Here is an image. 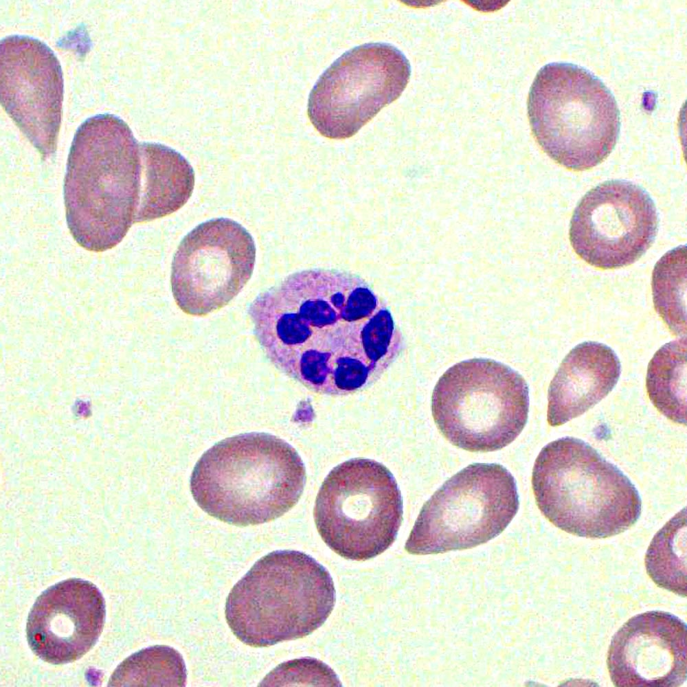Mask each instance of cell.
<instances>
[{
  "instance_id": "obj_7",
  "label": "cell",
  "mask_w": 687,
  "mask_h": 687,
  "mask_svg": "<svg viewBox=\"0 0 687 687\" xmlns=\"http://www.w3.org/2000/svg\"><path fill=\"white\" fill-rule=\"evenodd\" d=\"M528 387L510 367L488 359H472L449 368L431 396L437 427L454 446L491 452L511 443L528 416Z\"/></svg>"
},
{
  "instance_id": "obj_4",
  "label": "cell",
  "mask_w": 687,
  "mask_h": 687,
  "mask_svg": "<svg viewBox=\"0 0 687 687\" xmlns=\"http://www.w3.org/2000/svg\"><path fill=\"white\" fill-rule=\"evenodd\" d=\"M532 486L545 518L578 537L615 536L640 516L641 498L629 477L574 437L557 439L541 449L533 466Z\"/></svg>"
},
{
  "instance_id": "obj_14",
  "label": "cell",
  "mask_w": 687,
  "mask_h": 687,
  "mask_svg": "<svg viewBox=\"0 0 687 687\" xmlns=\"http://www.w3.org/2000/svg\"><path fill=\"white\" fill-rule=\"evenodd\" d=\"M105 615L104 598L94 584L80 578L60 581L45 589L29 613L30 648L49 664L75 662L95 644Z\"/></svg>"
},
{
  "instance_id": "obj_17",
  "label": "cell",
  "mask_w": 687,
  "mask_h": 687,
  "mask_svg": "<svg viewBox=\"0 0 687 687\" xmlns=\"http://www.w3.org/2000/svg\"><path fill=\"white\" fill-rule=\"evenodd\" d=\"M141 188L135 223L169 215L183 206L194 185V172L180 153L165 145L140 144Z\"/></svg>"
},
{
  "instance_id": "obj_9",
  "label": "cell",
  "mask_w": 687,
  "mask_h": 687,
  "mask_svg": "<svg viewBox=\"0 0 687 687\" xmlns=\"http://www.w3.org/2000/svg\"><path fill=\"white\" fill-rule=\"evenodd\" d=\"M519 506L516 482L508 470L498 464H470L425 503L405 549L429 554L477 546L501 534Z\"/></svg>"
},
{
  "instance_id": "obj_6",
  "label": "cell",
  "mask_w": 687,
  "mask_h": 687,
  "mask_svg": "<svg viewBox=\"0 0 687 687\" xmlns=\"http://www.w3.org/2000/svg\"><path fill=\"white\" fill-rule=\"evenodd\" d=\"M528 115L543 150L571 170L600 164L619 135L620 113L613 94L597 76L572 63H552L538 71Z\"/></svg>"
},
{
  "instance_id": "obj_15",
  "label": "cell",
  "mask_w": 687,
  "mask_h": 687,
  "mask_svg": "<svg viewBox=\"0 0 687 687\" xmlns=\"http://www.w3.org/2000/svg\"><path fill=\"white\" fill-rule=\"evenodd\" d=\"M686 624L662 611L638 614L615 633L607 667L618 687H675L686 679Z\"/></svg>"
},
{
  "instance_id": "obj_22",
  "label": "cell",
  "mask_w": 687,
  "mask_h": 687,
  "mask_svg": "<svg viewBox=\"0 0 687 687\" xmlns=\"http://www.w3.org/2000/svg\"><path fill=\"white\" fill-rule=\"evenodd\" d=\"M259 686H341L335 673L315 658L295 659L280 664Z\"/></svg>"
},
{
  "instance_id": "obj_16",
  "label": "cell",
  "mask_w": 687,
  "mask_h": 687,
  "mask_svg": "<svg viewBox=\"0 0 687 687\" xmlns=\"http://www.w3.org/2000/svg\"><path fill=\"white\" fill-rule=\"evenodd\" d=\"M620 371L619 359L610 347L596 341L577 345L550 383L549 425L560 426L594 407L613 390Z\"/></svg>"
},
{
  "instance_id": "obj_11",
  "label": "cell",
  "mask_w": 687,
  "mask_h": 687,
  "mask_svg": "<svg viewBox=\"0 0 687 687\" xmlns=\"http://www.w3.org/2000/svg\"><path fill=\"white\" fill-rule=\"evenodd\" d=\"M256 246L249 232L227 218L203 222L181 241L174 254L171 288L185 313L205 316L226 306L250 279Z\"/></svg>"
},
{
  "instance_id": "obj_18",
  "label": "cell",
  "mask_w": 687,
  "mask_h": 687,
  "mask_svg": "<svg viewBox=\"0 0 687 687\" xmlns=\"http://www.w3.org/2000/svg\"><path fill=\"white\" fill-rule=\"evenodd\" d=\"M649 397L667 418L686 425V337L662 346L650 361L646 379Z\"/></svg>"
},
{
  "instance_id": "obj_13",
  "label": "cell",
  "mask_w": 687,
  "mask_h": 687,
  "mask_svg": "<svg viewBox=\"0 0 687 687\" xmlns=\"http://www.w3.org/2000/svg\"><path fill=\"white\" fill-rule=\"evenodd\" d=\"M1 103L43 159L57 148L63 100L61 67L43 41L23 35L0 45Z\"/></svg>"
},
{
  "instance_id": "obj_8",
  "label": "cell",
  "mask_w": 687,
  "mask_h": 687,
  "mask_svg": "<svg viewBox=\"0 0 687 687\" xmlns=\"http://www.w3.org/2000/svg\"><path fill=\"white\" fill-rule=\"evenodd\" d=\"M313 517L333 551L346 559L365 561L395 541L403 520V499L386 466L354 458L335 466L325 478Z\"/></svg>"
},
{
  "instance_id": "obj_1",
  "label": "cell",
  "mask_w": 687,
  "mask_h": 687,
  "mask_svg": "<svg viewBox=\"0 0 687 687\" xmlns=\"http://www.w3.org/2000/svg\"><path fill=\"white\" fill-rule=\"evenodd\" d=\"M247 313L269 361L319 394L345 395L368 387L403 348L386 305L348 272L293 273L259 294Z\"/></svg>"
},
{
  "instance_id": "obj_19",
  "label": "cell",
  "mask_w": 687,
  "mask_h": 687,
  "mask_svg": "<svg viewBox=\"0 0 687 687\" xmlns=\"http://www.w3.org/2000/svg\"><path fill=\"white\" fill-rule=\"evenodd\" d=\"M645 566L657 586L686 596V508L654 536L646 553Z\"/></svg>"
},
{
  "instance_id": "obj_10",
  "label": "cell",
  "mask_w": 687,
  "mask_h": 687,
  "mask_svg": "<svg viewBox=\"0 0 687 687\" xmlns=\"http://www.w3.org/2000/svg\"><path fill=\"white\" fill-rule=\"evenodd\" d=\"M410 74L406 56L390 43L354 47L319 78L308 97V117L326 137H352L401 95Z\"/></svg>"
},
{
  "instance_id": "obj_20",
  "label": "cell",
  "mask_w": 687,
  "mask_h": 687,
  "mask_svg": "<svg viewBox=\"0 0 687 687\" xmlns=\"http://www.w3.org/2000/svg\"><path fill=\"white\" fill-rule=\"evenodd\" d=\"M187 671L182 655L166 645L143 649L114 671L108 686H185Z\"/></svg>"
},
{
  "instance_id": "obj_2",
  "label": "cell",
  "mask_w": 687,
  "mask_h": 687,
  "mask_svg": "<svg viewBox=\"0 0 687 687\" xmlns=\"http://www.w3.org/2000/svg\"><path fill=\"white\" fill-rule=\"evenodd\" d=\"M141 176L140 144L125 122L104 113L81 124L63 187L67 226L80 246L101 252L122 240L135 223Z\"/></svg>"
},
{
  "instance_id": "obj_12",
  "label": "cell",
  "mask_w": 687,
  "mask_h": 687,
  "mask_svg": "<svg viewBox=\"0 0 687 687\" xmlns=\"http://www.w3.org/2000/svg\"><path fill=\"white\" fill-rule=\"evenodd\" d=\"M658 216L650 194L626 180H609L588 191L573 213L570 240L576 254L602 269L627 267L650 248Z\"/></svg>"
},
{
  "instance_id": "obj_21",
  "label": "cell",
  "mask_w": 687,
  "mask_h": 687,
  "mask_svg": "<svg viewBox=\"0 0 687 687\" xmlns=\"http://www.w3.org/2000/svg\"><path fill=\"white\" fill-rule=\"evenodd\" d=\"M652 291L655 308L669 330L677 336L686 335V254L667 253L656 264Z\"/></svg>"
},
{
  "instance_id": "obj_5",
  "label": "cell",
  "mask_w": 687,
  "mask_h": 687,
  "mask_svg": "<svg viewBox=\"0 0 687 687\" xmlns=\"http://www.w3.org/2000/svg\"><path fill=\"white\" fill-rule=\"evenodd\" d=\"M336 600L333 578L314 558L278 550L258 560L229 593L225 616L243 644L265 647L321 627Z\"/></svg>"
},
{
  "instance_id": "obj_3",
  "label": "cell",
  "mask_w": 687,
  "mask_h": 687,
  "mask_svg": "<svg viewBox=\"0 0 687 687\" xmlns=\"http://www.w3.org/2000/svg\"><path fill=\"white\" fill-rule=\"evenodd\" d=\"M306 481L295 449L273 435L251 432L227 438L196 463L190 487L209 515L237 526L274 520L299 500Z\"/></svg>"
}]
</instances>
